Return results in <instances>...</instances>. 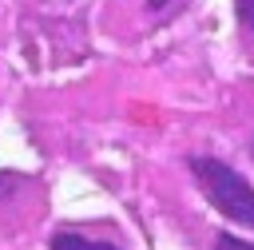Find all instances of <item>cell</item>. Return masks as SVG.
<instances>
[{
    "label": "cell",
    "instance_id": "1",
    "mask_svg": "<svg viewBox=\"0 0 254 250\" xmlns=\"http://www.w3.org/2000/svg\"><path fill=\"white\" fill-rule=\"evenodd\" d=\"M190 167L206 202H214L218 214L234 218L238 226H254V187L234 167H226L222 159H190Z\"/></svg>",
    "mask_w": 254,
    "mask_h": 250
},
{
    "label": "cell",
    "instance_id": "2",
    "mask_svg": "<svg viewBox=\"0 0 254 250\" xmlns=\"http://www.w3.org/2000/svg\"><path fill=\"white\" fill-rule=\"evenodd\" d=\"M52 250H119V246H111V242H91V238H83V234L64 230V234L52 238Z\"/></svg>",
    "mask_w": 254,
    "mask_h": 250
},
{
    "label": "cell",
    "instance_id": "3",
    "mask_svg": "<svg viewBox=\"0 0 254 250\" xmlns=\"http://www.w3.org/2000/svg\"><path fill=\"white\" fill-rule=\"evenodd\" d=\"M214 250H254V242H246V238H238V234H218Z\"/></svg>",
    "mask_w": 254,
    "mask_h": 250
},
{
    "label": "cell",
    "instance_id": "4",
    "mask_svg": "<svg viewBox=\"0 0 254 250\" xmlns=\"http://www.w3.org/2000/svg\"><path fill=\"white\" fill-rule=\"evenodd\" d=\"M234 8H238L242 28H250V32H254V0H234Z\"/></svg>",
    "mask_w": 254,
    "mask_h": 250
},
{
    "label": "cell",
    "instance_id": "5",
    "mask_svg": "<svg viewBox=\"0 0 254 250\" xmlns=\"http://www.w3.org/2000/svg\"><path fill=\"white\" fill-rule=\"evenodd\" d=\"M147 4H151V8H163V4H167V0H147Z\"/></svg>",
    "mask_w": 254,
    "mask_h": 250
}]
</instances>
